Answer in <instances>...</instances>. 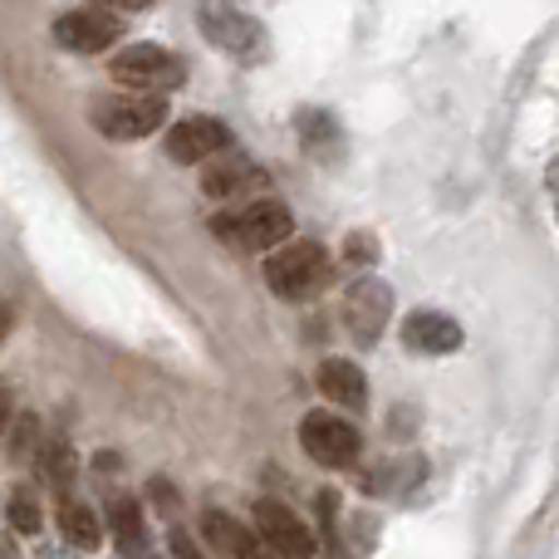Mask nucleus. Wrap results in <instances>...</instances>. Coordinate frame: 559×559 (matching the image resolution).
I'll return each instance as SVG.
<instances>
[{
    "label": "nucleus",
    "mask_w": 559,
    "mask_h": 559,
    "mask_svg": "<svg viewBox=\"0 0 559 559\" xmlns=\"http://www.w3.org/2000/svg\"><path fill=\"white\" fill-rule=\"evenodd\" d=\"M344 261H354V265H373V261H378V236L354 231V236L344 241Z\"/></svg>",
    "instance_id": "21"
},
{
    "label": "nucleus",
    "mask_w": 559,
    "mask_h": 559,
    "mask_svg": "<svg viewBox=\"0 0 559 559\" xmlns=\"http://www.w3.org/2000/svg\"><path fill=\"white\" fill-rule=\"evenodd\" d=\"M39 452V423L35 417H15V432H10V456L15 462H25V456H35Z\"/></svg>",
    "instance_id": "20"
},
{
    "label": "nucleus",
    "mask_w": 559,
    "mask_h": 559,
    "mask_svg": "<svg viewBox=\"0 0 559 559\" xmlns=\"http://www.w3.org/2000/svg\"><path fill=\"white\" fill-rule=\"evenodd\" d=\"M108 74H114V84H123L128 94H157L163 98L187 79V64L163 45H128V49L114 55Z\"/></svg>",
    "instance_id": "3"
},
{
    "label": "nucleus",
    "mask_w": 559,
    "mask_h": 559,
    "mask_svg": "<svg viewBox=\"0 0 559 559\" xmlns=\"http://www.w3.org/2000/svg\"><path fill=\"white\" fill-rule=\"evenodd\" d=\"M35 466H39V481L55 486V491H64V486L74 481V447H69L64 437H49V442H39Z\"/></svg>",
    "instance_id": "16"
},
{
    "label": "nucleus",
    "mask_w": 559,
    "mask_h": 559,
    "mask_svg": "<svg viewBox=\"0 0 559 559\" xmlns=\"http://www.w3.org/2000/svg\"><path fill=\"white\" fill-rule=\"evenodd\" d=\"M123 25H118L114 10L104 5H88V10H69V15L55 20V39L74 55H104L108 45H118Z\"/></svg>",
    "instance_id": "8"
},
{
    "label": "nucleus",
    "mask_w": 559,
    "mask_h": 559,
    "mask_svg": "<svg viewBox=\"0 0 559 559\" xmlns=\"http://www.w3.org/2000/svg\"><path fill=\"white\" fill-rule=\"evenodd\" d=\"M147 491H153V506H157V511H167V515L177 511V491H173V486L163 481V476H157V481L147 486Z\"/></svg>",
    "instance_id": "23"
},
{
    "label": "nucleus",
    "mask_w": 559,
    "mask_h": 559,
    "mask_svg": "<svg viewBox=\"0 0 559 559\" xmlns=\"http://www.w3.org/2000/svg\"><path fill=\"white\" fill-rule=\"evenodd\" d=\"M163 118H167V104L157 94H114L88 108V123L104 138H114V143H138L153 128H163Z\"/></svg>",
    "instance_id": "5"
},
{
    "label": "nucleus",
    "mask_w": 559,
    "mask_h": 559,
    "mask_svg": "<svg viewBox=\"0 0 559 559\" xmlns=\"http://www.w3.org/2000/svg\"><path fill=\"white\" fill-rule=\"evenodd\" d=\"M403 344L413 354H456L462 348V324L437 309H417V314L403 319Z\"/></svg>",
    "instance_id": "11"
},
{
    "label": "nucleus",
    "mask_w": 559,
    "mask_h": 559,
    "mask_svg": "<svg viewBox=\"0 0 559 559\" xmlns=\"http://www.w3.org/2000/svg\"><path fill=\"white\" fill-rule=\"evenodd\" d=\"M10 423H15V403H10V388L0 383V437H5Z\"/></svg>",
    "instance_id": "25"
},
{
    "label": "nucleus",
    "mask_w": 559,
    "mask_h": 559,
    "mask_svg": "<svg viewBox=\"0 0 559 559\" xmlns=\"http://www.w3.org/2000/svg\"><path fill=\"white\" fill-rule=\"evenodd\" d=\"M319 393L338 407V413H364L368 407V378L348 358H324L319 364Z\"/></svg>",
    "instance_id": "12"
},
{
    "label": "nucleus",
    "mask_w": 559,
    "mask_h": 559,
    "mask_svg": "<svg viewBox=\"0 0 559 559\" xmlns=\"http://www.w3.org/2000/svg\"><path fill=\"white\" fill-rule=\"evenodd\" d=\"M251 182H265V173L251 163L246 153H236V147H226L222 157H212V167L202 173V192L216 197V202H226V197L246 192Z\"/></svg>",
    "instance_id": "14"
},
{
    "label": "nucleus",
    "mask_w": 559,
    "mask_h": 559,
    "mask_svg": "<svg viewBox=\"0 0 559 559\" xmlns=\"http://www.w3.org/2000/svg\"><path fill=\"white\" fill-rule=\"evenodd\" d=\"M231 147V128L222 118H182L167 133V157L173 163H212Z\"/></svg>",
    "instance_id": "10"
},
{
    "label": "nucleus",
    "mask_w": 559,
    "mask_h": 559,
    "mask_svg": "<svg viewBox=\"0 0 559 559\" xmlns=\"http://www.w3.org/2000/svg\"><path fill=\"white\" fill-rule=\"evenodd\" d=\"M236 559H280V555H275L271 545L261 540V535H251V531H246V535H241V545H236Z\"/></svg>",
    "instance_id": "22"
},
{
    "label": "nucleus",
    "mask_w": 559,
    "mask_h": 559,
    "mask_svg": "<svg viewBox=\"0 0 559 559\" xmlns=\"http://www.w3.org/2000/svg\"><path fill=\"white\" fill-rule=\"evenodd\" d=\"M388 319H393V289H388L383 280L364 275L344 289V329L354 334V344H364V348L378 344Z\"/></svg>",
    "instance_id": "6"
},
{
    "label": "nucleus",
    "mask_w": 559,
    "mask_h": 559,
    "mask_svg": "<svg viewBox=\"0 0 559 559\" xmlns=\"http://www.w3.org/2000/svg\"><path fill=\"white\" fill-rule=\"evenodd\" d=\"M289 206L285 202H251L241 212H222L212 216L216 241H226L231 251H280L289 241Z\"/></svg>",
    "instance_id": "1"
},
{
    "label": "nucleus",
    "mask_w": 559,
    "mask_h": 559,
    "mask_svg": "<svg viewBox=\"0 0 559 559\" xmlns=\"http://www.w3.org/2000/svg\"><path fill=\"white\" fill-rule=\"evenodd\" d=\"M0 559H20V545H15V535H5V531H0Z\"/></svg>",
    "instance_id": "27"
},
{
    "label": "nucleus",
    "mask_w": 559,
    "mask_h": 559,
    "mask_svg": "<svg viewBox=\"0 0 559 559\" xmlns=\"http://www.w3.org/2000/svg\"><path fill=\"white\" fill-rule=\"evenodd\" d=\"M5 334H10V309L0 305V344H5Z\"/></svg>",
    "instance_id": "29"
},
{
    "label": "nucleus",
    "mask_w": 559,
    "mask_h": 559,
    "mask_svg": "<svg viewBox=\"0 0 559 559\" xmlns=\"http://www.w3.org/2000/svg\"><path fill=\"white\" fill-rule=\"evenodd\" d=\"M59 535H64L74 550H94V545L104 540L98 515L88 511V506H79V501H59Z\"/></svg>",
    "instance_id": "17"
},
{
    "label": "nucleus",
    "mask_w": 559,
    "mask_h": 559,
    "mask_svg": "<svg viewBox=\"0 0 559 559\" xmlns=\"http://www.w3.org/2000/svg\"><path fill=\"white\" fill-rule=\"evenodd\" d=\"M299 442H305V452L314 456L319 466H354L358 452H364L358 427L338 413H309L305 423H299Z\"/></svg>",
    "instance_id": "7"
},
{
    "label": "nucleus",
    "mask_w": 559,
    "mask_h": 559,
    "mask_svg": "<svg viewBox=\"0 0 559 559\" xmlns=\"http://www.w3.org/2000/svg\"><path fill=\"white\" fill-rule=\"evenodd\" d=\"M265 280H271V289L280 299H314L319 289L334 280V261H329L324 246L314 241H295V246H280L271 251V261H265Z\"/></svg>",
    "instance_id": "2"
},
{
    "label": "nucleus",
    "mask_w": 559,
    "mask_h": 559,
    "mask_svg": "<svg viewBox=\"0 0 559 559\" xmlns=\"http://www.w3.org/2000/svg\"><path fill=\"white\" fill-rule=\"evenodd\" d=\"M173 559H202V555H197V545L187 540L182 531H173Z\"/></svg>",
    "instance_id": "24"
},
{
    "label": "nucleus",
    "mask_w": 559,
    "mask_h": 559,
    "mask_svg": "<svg viewBox=\"0 0 559 559\" xmlns=\"http://www.w3.org/2000/svg\"><path fill=\"white\" fill-rule=\"evenodd\" d=\"M108 521H114V540L118 550L128 559H138L147 550V531H143V506L133 501V496H118L114 506H108Z\"/></svg>",
    "instance_id": "15"
},
{
    "label": "nucleus",
    "mask_w": 559,
    "mask_h": 559,
    "mask_svg": "<svg viewBox=\"0 0 559 559\" xmlns=\"http://www.w3.org/2000/svg\"><path fill=\"white\" fill-rule=\"evenodd\" d=\"M197 20H202V35L212 39L222 55L241 59V64H255L265 49V29L255 25V15L241 5V0H202L197 5Z\"/></svg>",
    "instance_id": "4"
},
{
    "label": "nucleus",
    "mask_w": 559,
    "mask_h": 559,
    "mask_svg": "<svg viewBox=\"0 0 559 559\" xmlns=\"http://www.w3.org/2000/svg\"><path fill=\"white\" fill-rule=\"evenodd\" d=\"M202 535L216 545V550H226V555L236 559V545H241L246 531H241V525H236L226 511H206V515H202Z\"/></svg>",
    "instance_id": "18"
},
{
    "label": "nucleus",
    "mask_w": 559,
    "mask_h": 559,
    "mask_svg": "<svg viewBox=\"0 0 559 559\" xmlns=\"http://www.w3.org/2000/svg\"><path fill=\"white\" fill-rule=\"evenodd\" d=\"M295 133H299V147H305L314 163H338L344 157V133H338V123H334V114H324V108H299L295 114Z\"/></svg>",
    "instance_id": "13"
},
{
    "label": "nucleus",
    "mask_w": 559,
    "mask_h": 559,
    "mask_svg": "<svg viewBox=\"0 0 559 559\" xmlns=\"http://www.w3.org/2000/svg\"><path fill=\"white\" fill-rule=\"evenodd\" d=\"M255 535L280 555V559H314V535L295 511H285L280 501H255Z\"/></svg>",
    "instance_id": "9"
},
{
    "label": "nucleus",
    "mask_w": 559,
    "mask_h": 559,
    "mask_svg": "<svg viewBox=\"0 0 559 559\" xmlns=\"http://www.w3.org/2000/svg\"><path fill=\"white\" fill-rule=\"evenodd\" d=\"M104 10H147V5H157V0H98Z\"/></svg>",
    "instance_id": "26"
},
{
    "label": "nucleus",
    "mask_w": 559,
    "mask_h": 559,
    "mask_svg": "<svg viewBox=\"0 0 559 559\" xmlns=\"http://www.w3.org/2000/svg\"><path fill=\"white\" fill-rule=\"evenodd\" d=\"M5 521L15 525L20 535H39V506H35V496H29V491H10Z\"/></svg>",
    "instance_id": "19"
},
{
    "label": "nucleus",
    "mask_w": 559,
    "mask_h": 559,
    "mask_svg": "<svg viewBox=\"0 0 559 559\" xmlns=\"http://www.w3.org/2000/svg\"><path fill=\"white\" fill-rule=\"evenodd\" d=\"M545 182H550V187H555V192H559V157H555V163H550V167H545Z\"/></svg>",
    "instance_id": "28"
}]
</instances>
